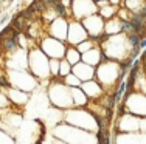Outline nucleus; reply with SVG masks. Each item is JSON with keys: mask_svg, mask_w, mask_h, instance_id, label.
Returning <instances> with one entry per match:
<instances>
[{"mask_svg": "<svg viewBox=\"0 0 146 144\" xmlns=\"http://www.w3.org/2000/svg\"><path fill=\"white\" fill-rule=\"evenodd\" d=\"M140 48H141V50H145V48H146V37H143V39L140 40Z\"/></svg>", "mask_w": 146, "mask_h": 144, "instance_id": "b1692460", "label": "nucleus"}, {"mask_svg": "<svg viewBox=\"0 0 146 144\" xmlns=\"http://www.w3.org/2000/svg\"><path fill=\"white\" fill-rule=\"evenodd\" d=\"M28 67L33 71V76L47 78L51 76L50 73V57L40 50L39 47H34L28 53Z\"/></svg>", "mask_w": 146, "mask_h": 144, "instance_id": "f257e3e1", "label": "nucleus"}, {"mask_svg": "<svg viewBox=\"0 0 146 144\" xmlns=\"http://www.w3.org/2000/svg\"><path fill=\"white\" fill-rule=\"evenodd\" d=\"M64 59L73 67V65H76V64L81 62L82 54L79 53V50L75 45H67V50H65V54H64Z\"/></svg>", "mask_w": 146, "mask_h": 144, "instance_id": "1a4fd4ad", "label": "nucleus"}, {"mask_svg": "<svg viewBox=\"0 0 146 144\" xmlns=\"http://www.w3.org/2000/svg\"><path fill=\"white\" fill-rule=\"evenodd\" d=\"M70 73H72V65L65 59H61V62H59V70H58V78L62 79V78H65Z\"/></svg>", "mask_w": 146, "mask_h": 144, "instance_id": "f8f14e48", "label": "nucleus"}, {"mask_svg": "<svg viewBox=\"0 0 146 144\" xmlns=\"http://www.w3.org/2000/svg\"><path fill=\"white\" fill-rule=\"evenodd\" d=\"M22 33H14L13 36H9V37H6V39H3L2 42V51H3V54H11V53H14V51L19 50V36Z\"/></svg>", "mask_w": 146, "mask_h": 144, "instance_id": "6e6552de", "label": "nucleus"}, {"mask_svg": "<svg viewBox=\"0 0 146 144\" xmlns=\"http://www.w3.org/2000/svg\"><path fill=\"white\" fill-rule=\"evenodd\" d=\"M89 33L84 28L81 20L72 19L68 22V33H67V43L68 45H79L81 42H84L86 39H89Z\"/></svg>", "mask_w": 146, "mask_h": 144, "instance_id": "20e7f679", "label": "nucleus"}, {"mask_svg": "<svg viewBox=\"0 0 146 144\" xmlns=\"http://www.w3.org/2000/svg\"><path fill=\"white\" fill-rule=\"evenodd\" d=\"M9 19H11V17H9V14H3L2 17H0V26H2V25H5V23L8 22Z\"/></svg>", "mask_w": 146, "mask_h": 144, "instance_id": "4be33fe9", "label": "nucleus"}, {"mask_svg": "<svg viewBox=\"0 0 146 144\" xmlns=\"http://www.w3.org/2000/svg\"><path fill=\"white\" fill-rule=\"evenodd\" d=\"M62 0H48V3H47V6L48 8H53V6H56L58 3H61Z\"/></svg>", "mask_w": 146, "mask_h": 144, "instance_id": "5701e85b", "label": "nucleus"}, {"mask_svg": "<svg viewBox=\"0 0 146 144\" xmlns=\"http://www.w3.org/2000/svg\"><path fill=\"white\" fill-rule=\"evenodd\" d=\"M9 88H11V81L5 73H0V90H9Z\"/></svg>", "mask_w": 146, "mask_h": 144, "instance_id": "a211bd4d", "label": "nucleus"}, {"mask_svg": "<svg viewBox=\"0 0 146 144\" xmlns=\"http://www.w3.org/2000/svg\"><path fill=\"white\" fill-rule=\"evenodd\" d=\"M72 73L75 74L76 78H78L79 81H92L95 79V67H92V65L86 64V62H79L76 65H73L72 67Z\"/></svg>", "mask_w": 146, "mask_h": 144, "instance_id": "423d86ee", "label": "nucleus"}, {"mask_svg": "<svg viewBox=\"0 0 146 144\" xmlns=\"http://www.w3.org/2000/svg\"><path fill=\"white\" fill-rule=\"evenodd\" d=\"M98 12L95 0H72L70 5V16L76 20H82L84 17Z\"/></svg>", "mask_w": 146, "mask_h": 144, "instance_id": "7ed1b4c3", "label": "nucleus"}, {"mask_svg": "<svg viewBox=\"0 0 146 144\" xmlns=\"http://www.w3.org/2000/svg\"><path fill=\"white\" fill-rule=\"evenodd\" d=\"M67 42L54 39L51 36H45L39 43V48L47 54L50 59H64L65 50H67Z\"/></svg>", "mask_w": 146, "mask_h": 144, "instance_id": "f03ea898", "label": "nucleus"}, {"mask_svg": "<svg viewBox=\"0 0 146 144\" xmlns=\"http://www.w3.org/2000/svg\"><path fill=\"white\" fill-rule=\"evenodd\" d=\"M40 2H44L45 5H47V3H48V0H40ZM47 8H48V6H47Z\"/></svg>", "mask_w": 146, "mask_h": 144, "instance_id": "a878e982", "label": "nucleus"}, {"mask_svg": "<svg viewBox=\"0 0 146 144\" xmlns=\"http://www.w3.org/2000/svg\"><path fill=\"white\" fill-rule=\"evenodd\" d=\"M121 34H124V36L134 34V26L129 20H121Z\"/></svg>", "mask_w": 146, "mask_h": 144, "instance_id": "dca6fc26", "label": "nucleus"}, {"mask_svg": "<svg viewBox=\"0 0 146 144\" xmlns=\"http://www.w3.org/2000/svg\"><path fill=\"white\" fill-rule=\"evenodd\" d=\"M2 56H3V51H2V43H0V59H2Z\"/></svg>", "mask_w": 146, "mask_h": 144, "instance_id": "393cba45", "label": "nucleus"}, {"mask_svg": "<svg viewBox=\"0 0 146 144\" xmlns=\"http://www.w3.org/2000/svg\"><path fill=\"white\" fill-rule=\"evenodd\" d=\"M14 33H16V30L13 28V26L9 25V23H8V25H6V26H3V28L0 30V42H2L3 39H6V37L13 36V34H14Z\"/></svg>", "mask_w": 146, "mask_h": 144, "instance_id": "f3484780", "label": "nucleus"}, {"mask_svg": "<svg viewBox=\"0 0 146 144\" xmlns=\"http://www.w3.org/2000/svg\"><path fill=\"white\" fill-rule=\"evenodd\" d=\"M59 62H61V59H50V73H51V76H58Z\"/></svg>", "mask_w": 146, "mask_h": 144, "instance_id": "aec40b11", "label": "nucleus"}, {"mask_svg": "<svg viewBox=\"0 0 146 144\" xmlns=\"http://www.w3.org/2000/svg\"><path fill=\"white\" fill-rule=\"evenodd\" d=\"M118 8H120V6H115V5H110V3H107V5H104V6H101V8H98V14L101 16L103 19H106V20L113 19V17H117Z\"/></svg>", "mask_w": 146, "mask_h": 144, "instance_id": "9b49d317", "label": "nucleus"}, {"mask_svg": "<svg viewBox=\"0 0 146 144\" xmlns=\"http://www.w3.org/2000/svg\"><path fill=\"white\" fill-rule=\"evenodd\" d=\"M126 87H127L126 81H120V82H118L117 91H115V102H117V104L123 101V96H124V93H126Z\"/></svg>", "mask_w": 146, "mask_h": 144, "instance_id": "4468645a", "label": "nucleus"}, {"mask_svg": "<svg viewBox=\"0 0 146 144\" xmlns=\"http://www.w3.org/2000/svg\"><path fill=\"white\" fill-rule=\"evenodd\" d=\"M140 54H141V48H140V47H131L129 59L135 60V59H138V57H140Z\"/></svg>", "mask_w": 146, "mask_h": 144, "instance_id": "412c9836", "label": "nucleus"}, {"mask_svg": "<svg viewBox=\"0 0 146 144\" xmlns=\"http://www.w3.org/2000/svg\"><path fill=\"white\" fill-rule=\"evenodd\" d=\"M127 42H129L131 47H140V40L141 37L138 36V34H129V36H126Z\"/></svg>", "mask_w": 146, "mask_h": 144, "instance_id": "6ab92c4d", "label": "nucleus"}, {"mask_svg": "<svg viewBox=\"0 0 146 144\" xmlns=\"http://www.w3.org/2000/svg\"><path fill=\"white\" fill-rule=\"evenodd\" d=\"M93 47H96V43H95V40H93L92 37H89V39H86L84 42H81L79 45H76V48L79 50V53H81V54H84L86 51L92 50Z\"/></svg>", "mask_w": 146, "mask_h": 144, "instance_id": "ddd939ff", "label": "nucleus"}, {"mask_svg": "<svg viewBox=\"0 0 146 144\" xmlns=\"http://www.w3.org/2000/svg\"><path fill=\"white\" fill-rule=\"evenodd\" d=\"M120 33H121V20L118 17L109 19L104 23V34H107V36H115V34H120Z\"/></svg>", "mask_w": 146, "mask_h": 144, "instance_id": "9d476101", "label": "nucleus"}, {"mask_svg": "<svg viewBox=\"0 0 146 144\" xmlns=\"http://www.w3.org/2000/svg\"><path fill=\"white\" fill-rule=\"evenodd\" d=\"M107 57L104 56V53H103V50H101V47H93L92 50H89V51H86L84 54H82V62H86V64H89V65H92V67H98L100 64L103 62V60H106Z\"/></svg>", "mask_w": 146, "mask_h": 144, "instance_id": "0eeeda50", "label": "nucleus"}, {"mask_svg": "<svg viewBox=\"0 0 146 144\" xmlns=\"http://www.w3.org/2000/svg\"><path fill=\"white\" fill-rule=\"evenodd\" d=\"M62 79H64V84H65V85H72V88H73V87H81V81H79L73 73L67 74V76L62 78Z\"/></svg>", "mask_w": 146, "mask_h": 144, "instance_id": "2eb2a0df", "label": "nucleus"}, {"mask_svg": "<svg viewBox=\"0 0 146 144\" xmlns=\"http://www.w3.org/2000/svg\"><path fill=\"white\" fill-rule=\"evenodd\" d=\"M47 31H48V36L67 42V33H68V22H67V19H64V17H56L54 20H51V22H50Z\"/></svg>", "mask_w": 146, "mask_h": 144, "instance_id": "39448f33", "label": "nucleus"}]
</instances>
